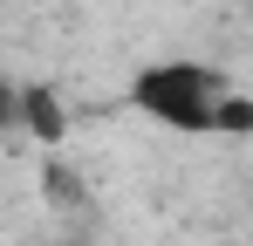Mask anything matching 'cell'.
<instances>
[{
  "label": "cell",
  "mask_w": 253,
  "mask_h": 246,
  "mask_svg": "<svg viewBox=\"0 0 253 246\" xmlns=\"http://www.w3.org/2000/svg\"><path fill=\"white\" fill-rule=\"evenodd\" d=\"M14 123H28L42 144H62V137H69V110H62V96H55L48 82H28V89L14 96Z\"/></svg>",
  "instance_id": "obj_2"
},
{
  "label": "cell",
  "mask_w": 253,
  "mask_h": 246,
  "mask_svg": "<svg viewBox=\"0 0 253 246\" xmlns=\"http://www.w3.org/2000/svg\"><path fill=\"white\" fill-rule=\"evenodd\" d=\"M212 130H219V137H253V96L219 89V103H212Z\"/></svg>",
  "instance_id": "obj_3"
},
{
  "label": "cell",
  "mask_w": 253,
  "mask_h": 246,
  "mask_svg": "<svg viewBox=\"0 0 253 246\" xmlns=\"http://www.w3.org/2000/svg\"><path fill=\"white\" fill-rule=\"evenodd\" d=\"M48 192H55L62 205H76V199H83V185L69 178V164H55V171H48Z\"/></svg>",
  "instance_id": "obj_4"
},
{
  "label": "cell",
  "mask_w": 253,
  "mask_h": 246,
  "mask_svg": "<svg viewBox=\"0 0 253 246\" xmlns=\"http://www.w3.org/2000/svg\"><path fill=\"white\" fill-rule=\"evenodd\" d=\"M219 89L226 82L212 76L206 62H151L144 76L130 82V110H144L151 123H165V130H206L212 137V103H219Z\"/></svg>",
  "instance_id": "obj_1"
},
{
  "label": "cell",
  "mask_w": 253,
  "mask_h": 246,
  "mask_svg": "<svg viewBox=\"0 0 253 246\" xmlns=\"http://www.w3.org/2000/svg\"><path fill=\"white\" fill-rule=\"evenodd\" d=\"M14 96H21V89H14V82H0V130L14 123Z\"/></svg>",
  "instance_id": "obj_5"
}]
</instances>
